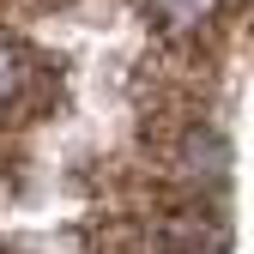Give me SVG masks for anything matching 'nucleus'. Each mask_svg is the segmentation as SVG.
Masks as SVG:
<instances>
[{"label": "nucleus", "mask_w": 254, "mask_h": 254, "mask_svg": "<svg viewBox=\"0 0 254 254\" xmlns=\"http://www.w3.org/2000/svg\"><path fill=\"white\" fill-rule=\"evenodd\" d=\"M157 6H164V18H170V24H194V18L212 6V0H157Z\"/></svg>", "instance_id": "nucleus-1"}, {"label": "nucleus", "mask_w": 254, "mask_h": 254, "mask_svg": "<svg viewBox=\"0 0 254 254\" xmlns=\"http://www.w3.org/2000/svg\"><path fill=\"white\" fill-rule=\"evenodd\" d=\"M12 85H18V55H12L6 43H0V97H6Z\"/></svg>", "instance_id": "nucleus-2"}]
</instances>
